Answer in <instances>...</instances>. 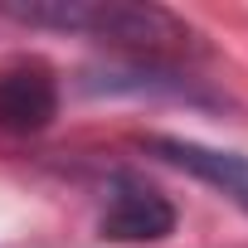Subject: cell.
Wrapping results in <instances>:
<instances>
[{
    "mask_svg": "<svg viewBox=\"0 0 248 248\" xmlns=\"http://www.w3.org/2000/svg\"><path fill=\"white\" fill-rule=\"evenodd\" d=\"M10 20L34 25V30H63V34H88L117 54H127L137 68H175L185 59L204 54V34L166 10V5H141V0H54V5H5Z\"/></svg>",
    "mask_w": 248,
    "mask_h": 248,
    "instance_id": "cell-1",
    "label": "cell"
},
{
    "mask_svg": "<svg viewBox=\"0 0 248 248\" xmlns=\"http://www.w3.org/2000/svg\"><path fill=\"white\" fill-rule=\"evenodd\" d=\"M102 238L112 243H156L175 229V204L137 170H117L102 195Z\"/></svg>",
    "mask_w": 248,
    "mask_h": 248,
    "instance_id": "cell-2",
    "label": "cell"
},
{
    "mask_svg": "<svg viewBox=\"0 0 248 248\" xmlns=\"http://www.w3.org/2000/svg\"><path fill=\"white\" fill-rule=\"evenodd\" d=\"M59 117V78L44 59H10L0 68V132L34 137Z\"/></svg>",
    "mask_w": 248,
    "mask_h": 248,
    "instance_id": "cell-3",
    "label": "cell"
},
{
    "mask_svg": "<svg viewBox=\"0 0 248 248\" xmlns=\"http://www.w3.org/2000/svg\"><path fill=\"white\" fill-rule=\"evenodd\" d=\"M141 151L156 156L170 170H185L190 180L219 190L229 204H238L248 214V156L238 151H219L204 141H185V137H141Z\"/></svg>",
    "mask_w": 248,
    "mask_h": 248,
    "instance_id": "cell-4",
    "label": "cell"
}]
</instances>
